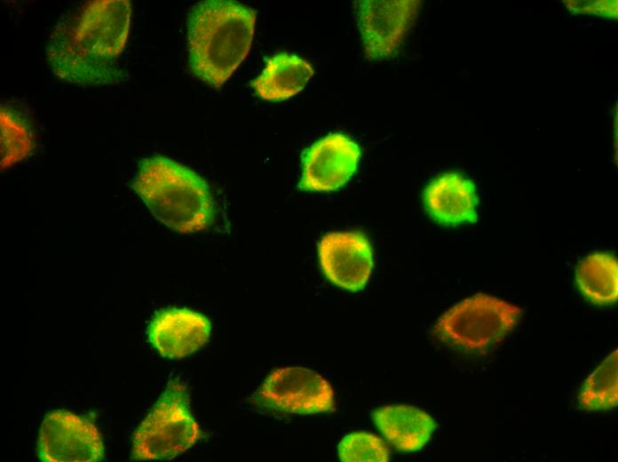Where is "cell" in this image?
Masks as SVG:
<instances>
[{"label": "cell", "mask_w": 618, "mask_h": 462, "mask_svg": "<svg viewBox=\"0 0 618 462\" xmlns=\"http://www.w3.org/2000/svg\"><path fill=\"white\" fill-rule=\"evenodd\" d=\"M131 16L128 0L87 3L74 17L61 20L47 44L52 72L71 84L95 86L121 83L126 73L120 64Z\"/></svg>", "instance_id": "obj_1"}, {"label": "cell", "mask_w": 618, "mask_h": 462, "mask_svg": "<svg viewBox=\"0 0 618 462\" xmlns=\"http://www.w3.org/2000/svg\"><path fill=\"white\" fill-rule=\"evenodd\" d=\"M255 22V11L237 2L207 0L196 4L187 30L192 72L207 84L221 87L248 55Z\"/></svg>", "instance_id": "obj_2"}, {"label": "cell", "mask_w": 618, "mask_h": 462, "mask_svg": "<svg viewBox=\"0 0 618 462\" xmlns=\"http://www.w3.org/2000/svg\"><path fill=\"white\" fill-rule=\"evenodd\" d=\"M131 187L154 217L170 229L195 233L213 221L215 205L207 183L168 157L143 159Z\"/></svg>", "instance_id": "obj_3"}, {"label": "cell", "mask_w": 618, "mask_h": 462, "mask_svg": "<svg viewBox=\"0 0 618 462\" xmlns=\"http://www.w3.org/2000/svg\"><path fill=\"white\" fill-rule=\"evenodd\" d=\"M201 437L186 386L171 381L136 430L131 458L172 459L191 449Z\"/></svg>", "instance_id": "obj_4"}, {"label": "cell", "mask_w": 618, "mask_h": 462, "mask_svg": "<svg viewBox=\"0 0 618 462\" xmlns=\"http://www.w3.org/2000/svg\"><path fill=\"white\" fill-rule=\"evenodd\" d=\"M520 307L487 294L464 299L446 311L432 329L440 340L479 352L501 342L517 325Z\"/></svg>", "instance_id": "obj_5"}, {"label": "cell", "mask_w": 618, "mask_h": 462, "mask_svg": "<svg viewBox=\"0 0 618 462\" xmlns=\"http://www.w3.org/2000/svg\"><path fill=\"white\" fill-rule=\"evenodd\" d=\"M256 399L266 408L294 414H316L335 409L329 381L310 369L293 366L273 370L258 387Z\"/></svg>", "instance_id": "obj_6"}, {"label": "cell", "mask_w": 618, "mask_h": 462, "mask_svg": "<svg viewBox=\"0 0 618 462\" xmlns=\"http://www.w3.org/2000/svg\"><path fill=\"white\" fill-rule=\"evenodd\" d=\"M37 450L39 458L45 462H96L104 458V445L97 426L65 410L44 417Z\"/></svg>", "instance_id": "obj_7"}, {"label": "cell", "mask_w": 618, "mask_h": 462, "mask_svg": "<svg viewBox=\"0 0 618 462\" xmlns=\"http://www.w3.org/2000/svg\"><path fill=\"white\" fill-rule=\"evenodd\" d=\"M420 1L360 0L354 2L365 55L371 60L392 57L413 23Z\"/></svg>", "instance_id": "obj_8"}, {"label": "cell", "mask_w": 618, "mask_h": 462, "mask_svg": "<svg viewBox=\"0 0 618 462\" xmlns=\"http://www.w3.org/2000/svg\"><path fill=\"white\" fill-rule=\"evenodd\" d=\"M360 158V147L348 136L329 134L305 151L299 187L306 191L337 190L355 173Z\"/></svg>", "instance_id": "obj_9"}, {"label": "cell", "mask_w": 618, "mask_h": 462, "mask_svg": "<svg viewBox=\"0 0 618 462\" xmlns=\"http://www.w3.org/2000/svg\"><path fill=\"white\" fill-rule=\"evenodd\" d=\"M321 270L335 285L355 292L362 290L373 269L372 249L357 232H330L318 243Z\"/></svg>", "instance_id": "obj_10"}, {"label": "cell", "mask_w": 618, "mask_h": 462, "mask_svg": "<svg viewBox=\"0 0 618 462\" xmlns=\"http://www.w3.org/2000/svg\"><path fill=\"white\" fill-rule=\"evenodd\" d=\"M210 331L211 323L203 315L186 308H167L150 322L148 338L160 355L180 359L203 346Z\"/></svg>", "instance_id": "obj_11"}, {"label": "cell", "mask_w": 618, "mask_h": 462, "mask_svg": "<svg viewBox=\"0 0 618 462\" xmlns=\"http://www.w3.org/2000/svg\"><path fill=\"white\" fill-rule=\"evenodd\" d=\"M424 201L430 215L440 224L477 221L475 186L459 173H444L433 179L424 190Z\"/></svg>", "instance_id": "obj_12"}, {"label": "cell", "mask_w": 618, "mask_h": 462, "mask_svg": "<svg viewBox=\"0 0 618 462\" xmlns=\"http://www.w3.org/2000/svg\"><path fill=\"white\" fill-rule=\"evenodd\" d=\"M372 418L383 436L400 451L421 450L436 428L429 414L409 405L379 408L374 410Z\"/></svg>", "instance_id": "obj_13"}, {"label": "cell", "mask_w": 618, "mask_h": 462, "mask_svg": "<svg viewBox=\"0 0 618 462\" xmlns=\"http://www.w3.org/2000/svg\"><path fill=\"white\" fill-rule=\"evenodd\" d=\"M313 73L305 60L281 52L265 59L261 75L250 82V86L261 99L281 101L301 92Z\"/></svg>", "instance_id": "obj_14"}, {"label": "cell", "mask_w": 618, "mask_h": 462, "mask_svg": "<svg viewBox=\"0 0 618 462\" xmlns=\"http://www.w3.org/2000/svg\"><path fill=\"white\" fill-rule=\"evenodd\" d=\"M580 291L591 302L609 305L618 297V265L608 253H592L580 261L575 269Z\"/></svg>", "instance_id": "obj_15"}, {"label": "cell", "mask_w": 618, "mask_h": 462, "mask_svg": "<svg viewBox=\"0 0 618 462\" xmlns=\"http://www.w3.org/2000/svg\"><path fill=\"white\" fill-rule=\"evenodd\" d=\"M617 355L615 349L585 380L579 394L583 410H606L617 405Z\"/></svg>", "instance_id": "obj_16"}, {"label": "cell", "mask_w": 618, "mask_h": 462, "mask_svg": "<svg viewBox=\"0 0 618 462\" xmlns=\"http://www.w3.org/2000/svg\"><path fill=\"white\" fill-rule=\"evenodd\" d=\"M1 171L26 158L34 148V136L26 120L12 108L1 105Z\"/></svg>", "instance_id": "obj_17"}, {"label": "cell", "mask_w": 618, "mask_h": 462, "mask_svg": "<svg viewBox=\"0 0 618 462\" xmlns=\"http://www.w3.org/2000/svg\"><path fill=\"white\" fill-rule=\"evenodd\" d=\"M338 456L344 462H385L389 460V450L377 436L355 432L345 435L340 442Z\"/></svg>", "instance_id": "obj_18"}, {"label": "cell", "mask_w": 618, "mask_h": 462, "mask_svg": "<svg viewBox=\"0 0 618 462\" xmlns=\"http://www.w3.org/2000/svg\"><path fill=\"white\" fill-rule=\"evenodd\" d=\"M570 12L617 18V1H566Z\"/></svg>", "instance_id": "obj_19"}]
</instances>
